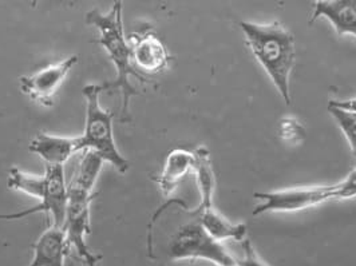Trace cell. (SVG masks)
<instances>
[{"instance_id": "6da1fadb", "label": "cell", "mask_w": 356, "mask_h": 266, "mask_svg": "<svg viewBox=\"0 0 356 266\" xmlns=\"http://www.w3.org/2000/svg\"><path fill=\"white\" fill-rule=\"evenodd\" d=\"M86 24L95 27L99 31V39L95 40L106 51L111 63L115 67L117 78L113 82L102 83L104 91H120L121 92V122H130V99L138 95V90L131 83V78H136L141 83H149L147 78L136 72L131 63V53L124 31L122 20V1H114L111 8L101 13L94 8L86 14Z\"/></svg>"}, {"instance_id": "7402d4cb", "label": "cell", "mask_w": 356, "mask_h": 266, "mask_svg": "<svg viewBox=\"0 0 356 266\" xmlns=\"http://www.w3.org/2000/svg\"><path fill=\"white\" fill-rule=\"evenodd\" d=\"M237 266H238V265H237Z\"/></svg>"}, {"instance_id": "4fadbf2b", "label": "cell", "mask_w": 356, "mask_h": 266, "mask_svg": "<svg viewBox=\"0 0 356 266\" xmlns=\"http://www.w3.org/2000/svg\"><path fill=\"white\" fill-rule=\"evenodd\" d=\"M195 160V153L184 149H175L168 154L163 169L160 176L156 178L163 197H170L177 189L179 182L193 172Z\"/></svg>"}, {"instance_id": "e0dca14e", "label": "cell", "mask_w": 356, "mask_h": 266, "mask_svg": "<svg viewBox=\"0 0 356 266\" xmlns=\"http://www.w3.org/2000/svg\"><path fill=\"white\" fill-rule=\"evenodd\" d=\"M327 110H328V113L334 117V119L337 121V124H339V127L341 128V131H343V133H344V135L347 137L348 143H350V147H351V151H353L354 157H356L355 113H351V111H347V110L339 108V107L334 106L331 102L328 103Z\"/></svg>"}, {"instance_id": "5bb4252c", "label": "cell", "mask_w": 356, "mask_h": 266, "mask_svg": "<svg viewBox=\"0 0 356 266\" xmlns=\"http://www.w3.org/2000/svg\"><path fill=\"white\" fill-rule=\"evenodd\" d=\"M192 214L198 218L200 224L207 233L218 242L225 240H234L243 242L247 238L245 224H233L224 215L218 213L214 209V206L204 210H195Z\"/></svg>"}, {"instance_id": "277c9868", "label": "cell", "mask_w": 356, "mask_h": 266, "mask_svg": "<svg viewBox=\"0 0 356 266\" xmlns=\"http://www.w3.org/2000/svg\"><path fill=\"white\" fill-rule=\"evenodd\" d=\"M168 256L173 261L201 258L217 266H237V261L207 233L197 217L181 225L172 235Z\"/></svg>"}, {"instance_id": "30bf717a", "label": "cell", "mask_w": 356, "mask_h": 266, "mask_svg": "<svg viewBox=\"0 0 356 266\" xmlns=\"http://www.w3.org/2000/svg\"><path fill=\"white\" fill-rule=\"evenodd\" d=\"M29 150L39 156L49 166H62L81 151L79 135L63 137L49 133H38L30 141Z\"/></svg>"}, {"instance_id": "44dd1931", "label": "cell", "mask_w": 356, "mask_h": 266, "mask_svg": "<svg viewBox=\"0 0 356 266\" xmlns=\"http://www.w3.org/2000/svg\"><path fill=\"white\" fill-rule=\"evenodd\" d=\"M331 103L339 108H343V110H347V111H351L356 114V98L348 99V101H331Z\"/></svg>"}, {"instance_id": "d6986e66", "label": "cell", "mask_w": 356, "mask_h": 266, "mask_svg": "<svg viewBox=\"0 0 356 266\" xmlns=\"http://www.w3.org/2000/svg\"><path fill=\"white\" fill-rule=\"evenodd\" d=\"M332 197L340 199L356 197V169H354L341 182L332 185Z\"/></svg>"}, {"instance_id": "9a60e30c", "label": "cell", "mask_w": 356, "mask_h": 266, "mask_svg": "<svg viewBox=\"0 0 356 266\" xmlns=\"http://www.w3.org/2000/svg\"><path fill=\"white\" fill-rule=\"evenodd\" d=\"M195 167L193 173L196 174L197 185L200 190L201 202L196 210H204L213 208L214 188H216V178H214L213 169L209 150L204 146H200L195 151Z\"/></svg>"}, {"instance_id": "52a82bcc", "label": "cell", "mask_w": 356, "mask_h": 266, "mask_svg": "<svg viewBox=\"0 0 356 266\" xmlns=\"http://www.w3.org/2000/svg\"><path fill=\"white\" fill-rule=\"evenodd\" d=\"M261 203L256 206L253 215L272 212H298L308 209L334 198L332 186L318 188H293L279 192H259L253 194Z\"/></svg>"}, {"instance_id": "ffe728a7", "label": "cell", "mask_w": 356, "mask_h": 266, "mask_svg": "<svg viewBox=\"0 0 356 266\" xmlns=\"http://www.w3.org/2000/svg\"><path fill=\"white\" fill-rule=\"evenodd\" d=\"M241 248H243V258L240 261H237L238 266H268L256 253V250L253 248L250 238H245L241 242Z\"/></svg>"}, {"instance_id": "7a4b0ae2", "label": "cell", "mask_w": 356, "mask_h": 266, "mask_svg": "<svg viewBox=\"0 0 356 266\" xmlns=\"http://www.w3.org/2000/svg\"><path fill=\"white\" fill-rule=\"evenodd\" d=\"M240 28L250 51L276 86L285 105H291L289 74L296 56L293 35L277 22L272 24L240 22Z\"/></svg>"}, {"instance_id": "ba28073f", "label": "cell", "mask_w": 356, "mask_h": 266, "mask_svg": "<svg viewBox=\"0 0 356 266\" xmlns=\"http://www.w3.org/2000/svg\"><path fill=\"white\" fill-rule=\"evenodd\" d=\"M78 55H72L58 63L50 65L44 69L19 78V88L23 94L30 97L40 106H54V98L66 81L75 65Z\"/></svg>"}, {"instance_id": "2e32d148", "label": "cell", "mask_w": 356, "mask_h": 266, "mask_svg": "<svg viewBox=\"0 0 356 266\" xmlns=\"http://www.w3.org/2000/svg\"><path fill=\"white\" fill-rule=\"evenodd\" d=\"M7 186L11 190L22 192L24 194L34 197L36 199L42 201L46 188V179L44 176H35L29 174L18 167H11L8 172Z\"/></svg>"}, {"instance_id": "7c38bea8", "label": "cell", "mask_w": 356, "mask_h": 266, "mask_svg": "<svg viewBox=\"0 0 356 266\" xmlns=\"http://www.w3.org/2000/svg\"><path fill=\"white\" fill-rule=\"evenodd\" d=\"M309 26L319 18L328 19L338 35L356 36V0H318Z\"/></svg>"}, {"instance_id": "9c48e42d", "label": "cell", "mask_w": 356, "mask_h": 266, "mask_svg": "<svg viewBox=\"0 0 356 266\" xmlns=\"http://www.w3.org/2000/svg\"><path fill=\"white\" fill-rule=\"evenodd\" d=\"M127 43L133 67L143 78L159 75L168 69L172 56L163 42L150 28L133 33L127 38Z\"/></svg>"}, {"instance_id": "8992f818", "label": "cell", "mask_w": 356, "mask_h": 266, "mask_svg": "<svg viewBox=\"0 0 356 266\" xmlns=\"http://www.w3.org/2000/svg\"><path fill=\"white\" fill-rule=\"evenodd\" d=\"M46 188L42 201L34 208L24 209L15 213L0 214V221H13L22 219L29 215L36 213H46L51 215L54 226L63 228L65 217L67 209V185L65 178V170L62 166H49L46 165L44 172Z\"/></svg>"}, {"instance_id": "8fae6325", "label": "cell", "mask_w": 356, "mask_h": 266, "mask_svg": "<svg viewBox=\"0 0 356 266\" xmlns=\"http://www.w3.org/2000/svg\"><path fill=\"white\" fill-rule=\"evenodd\" d=\"M70 250L63 228L50 225L33 244L34 257L29 266H65Z\"/></svg>"}, {"instance_id": "3957f363", "label": "cell", "mask_w": 356, "mask_h": 266, "mask_svg": "<svg viewBox=\"0 0 356 266\" xmlns=\"http://www.w3.org/2000/svg\"><path fill=\"white\" fill-rule=\"evenodd\" d=\"M104 92L102 85L90 83L82 89L86 99V124L85 131L79 135L81 151H94L104 162H108L118 173L126 174L130 163L117 147L114 140V117L111 110H105L99 103V97Z\"/></svg>"}, {"instance_id": "5b68a950", "label": "cell", "mask_w": 356, "mask_h": 266, "mask_svg": "<svg viewBox=\"0 0 356 266\" xmlns=\"http://www.w3.org/2000/svg\"><path fill=\"white\" fill-rule=\"evenodd\" d=\"M97 193L92 188L81 186L70 182L67 185V209L65 217L63 231L70 249H74L78 257L86 266H101V256H95L90 251L86 244V237L91 234L90 209Z\"/></svg>"}, {"instance_id": "ac0fdd59", "label": "cell", "mask_w": 356, "mask_h": 266, "mask_svg": "<svg viewBox=\"0 0 356 266\" xmlns=\"http://www.w3.org/2000/svg\"><path fill=\"white\" fill-rule=\"evenodd\" d=\"M280 137L286 142L299 143L303 141L305 131L303 126L296 119L286 118L280 124Z\"/></svg>"}]
</instances>
